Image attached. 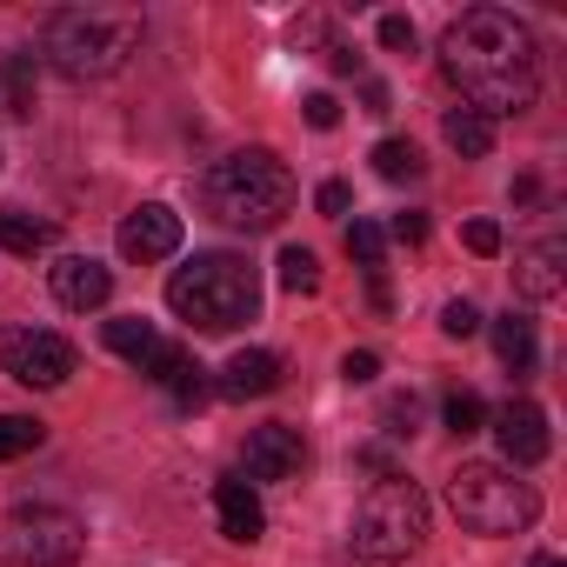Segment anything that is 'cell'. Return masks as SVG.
I'll list each match as a JSON object with an SVG mask.
<instances>
[{"instance_id": "e575fe53", "label": "cell", "mask_w": 567, "mask_h": 567, "mask_svg": "<svg viewBox=\"0 0 567 567\" xmlns=\"http://www.w3.org/2000/svg\"><path fill=\"white\" fill-rule=\"evenodd\" d=\"M328 61H334V74H361V54L348 41H328Z\"/></svg>"}, {"instance_id": "d590c367", "label": "cell", "mask_w": 567, "mask_h": 567, "mask_svg": "<svg viewBox=\"0 0 567 567\" xmlns=\"http://www.w3.org/2000/svg\"><path fill=\"white\" fill-rule=\"evenodd\" d=\"M361 101H368V114H388V87H381V81H368Z\"/></svg>"}, {"instance_id": "f546056e", "label": "cell", "mask_w": 567, "mask_h": 567, "mask_svg": "<svg viewBox=\"0 0 567 567\" xmlns=\"http://www.w3.org/2000/svg\"><path fill=\"white\" fill-rule=\"evenodd\" d=\"M381 374V354H368V348H354V354H341V381L348 388H368Z\"/></svg>"}, {"instance_id": "8d00e7d4", "label": "cell", "mask_w": 567, "mask_h": 567, "mask_svg": "<svg viewBox=\"0 0 567 567\" xmlns=\"http://www.w3.org/2000/svg\"><path fill=\"white\" fill-rule=\"evenodd\" d=\"M534 567H560V560H554V554H534Z\"/></svg>"}, {"instance_id": "e0dca14e", "label": "cell", "mask_w": 567, "mask_h": 567, "mask_svg": "<svg viewBox=\"0 0 567 567\" xmlns=\"http://www.w3.org/2000/svg\"><path fill=\"white\" fill-rule=\"evenodd\" d=\"M441 134H447V147H454L461 161H487V154H494V121H487L481 107H447Z\"/></svg>"}, {"instance_id": "f1b7e54d", "label": "cell", "mask_w": 567, "mask_h": 567, "mask_svg": "<svg viewBox=\"0 0 567 567\" xmlns=\"http://www.w3.org/2000/svg\"><path fill=\"white\" fill-rule=\"evenodd\" d=\"M381 48L388 54H414V21L408 14H381Z\"/></svg>"}, {"instance_id": "5bb4252c", "label": "cell", "mask_w": 567, "mask_h": 567, "mask_svg": "<svg viewBox=\"0 0 567 567\" xmlns=\"http://www.w3.org/2000/svg\"><path fill=\"white\" fill-rule=\"evenodd\" d=\"M514 288L527 295V301H554L560 288H567V240H534L520 260H514Z\"/></svg>"}, {"instance_id": "9a60e30c", "label": "cell", "mask_w": 567, "mask_h": 567, "mask_svg": "<svg viewBox=\"0 0 567 567\" xmlns=\"http://www.w3.org/2000/svg\"><path fill=\"white\" fill-rule=\"evenodd\" d=\"M220 401H260V394H274L280 388V354H267V348H240L227 368H220Z\"/></svg>"}, {"instance_id": "7a4b0ae2", "label": "cell", "mask_w": 567, "mask_h": 567, "mask_svg": "<svg viewBox=\"0 0 567 567\" xmlns=\"http://www.w3.org/2000/svg\"><path fill=\"white\" fill-rule=\"evenodd\" d=\"M167 308L200 334H234L260 315V274L240 254H194L167 274Z\"/></svg>"}, {"instance_id": "4316f807", "label": "cell", "mask_w": 567, "mask_h": 567, "mask_svg": "<svg viewBox=\"0 0 567 567\" xmlns=\"http://www.w3.org/2000/svg\"><path fill=\"white\" fill-rule=\"evenodd\" d=\"M414 421H421V401H414V394H394V401L381 408V427H388L394 441H408V434H414Z\"/></svg>"}, {"instance_id": "1f68e13d", "label": "cell", "mask_w": 567, "mask_h": 567, "mask_svg": "<svg viewBox=\"0 0 567 567\" xmlns=\"http://www.w3.org/2000/svg\"><path fill=\"white\" fill-rule=\"evenodd\" d=\"M461 240H467V254H481V260H487V254H501V227H494V220H467V234H461Z\"/></svg>"}, {"instance_id": "9c48e42d", "label": "cell", "mask_w": 567, "mask_h": 567, "mask_svg": "<svg viewBox=\"0 0 567 567\" xmlns=\"http://www.w3.org/2000/svg\"><path fill=\"white\" fill-rule=\"evenodd\" d=\"M308 467V441L288 421H267L247 434V481H295Z\"/></svg>"}, {"instance_id": "4dcf8cb0", "label": "cell", "mask_w": 567, "mask_h": 567, "mask_svg": "<svg viewBox=\"0 0 567 567\" xmlns=\"http://www.w3.org/2000/svg\"><path fill=\"white\" fill-rule=\"evenodd\" d=\"M301 114H308V127H321V134H328V127H341V101H334V94H308V101H301Z\"/></svg>"}, {"instance_id": "ac0fdd59", "label": "cell", "mask_w": 567, "mask_h": 567, "mask_svg": "<svg viewBox=\"0 0 567 567\" xmlns=\"http://www.w3.org/2000/svg\"><path fill=\"white\" fill-rule=\"evenodd\" d=\"M494 354H501L514 374H534V368H540V341H534V321H527V315H501V321H494Z\"/></svg>"}, {"instance_id": "5b68a950", "label": "cell", "mask_w": 567, "mask_h": 567, "mask_svg": "<svg viewBox=\"0 0 567 567\" xmlns=\"http://www.w3.org/2000/svg\"><path fill=\"white\" fill-rule=\"evenodd\" d=\"M447 507L467 534H527L540 514V494L527 481H514V467L494 461H467L447 474Z\"/></svg>"}, {"instance_id": "6da1fadb", "label": "cell", "mask_w": 567, "mask_h": 567, "mask_svg": "<svg viewBox=\"0 0 567 567\" xmlns=\"http://www.w3.org/2000/svg\"><path fill=\"white\" fill-rule=\"evenodd\" d=\"M441 74L461 87V107H481L487 121L520 114L540 94V48L507 8H467L441 34Z\"/></svg>"}, {"instance_id": "d6986e66", "label": "cell", "mask_w": 567, "mask_h": 567, "mask_svg": "<svg viewBox=\"0 0 567 567\" xmlns=\"http://www.w3.org/2000/svg\"><path fill=\"white\" fill-rule=\"evenodd\" d=\"M0 247H8V254H48L54 247V220L8 207V214H0Z\"/></svg>"}, {"instance_id": "d4e9b609", "label": "cell", "mask_w": 567, "mask_h": 567, "mask_svg": "<svg viewBox=\"0 0 567 567\" xmlns=\"http://www.w3.org/2000/svg\"><path fill=\"white\" fill-rule=\"evenodd\" d=\"M348 254H354L368 274H381V254H388V227H381V220H354V227H348Z\"/></svg>"}, {"instance_id": "44dd1931", "label": "cell", "mask_w": 567, "mask_h": 567, "mask_svg": "<svg viewBox=\"0 0 567 567\" xmlns=\"http://www.w3.org/2000/svg\"><path fill=\"white\" fill-rule=\"evenodd\" d=\"M421 167H427V161H421V147H414V141H401V134H388V141L374 147V174H381V181H421Z\"/></svg>"}, {"instance_id": "ffe728a7", "label": "cell", "mask_w": 567, "mask_h": 567, "mask_svg": "<svg viewBox=\"0 0 567 567\" xmlns=\"http://www.w3.org/2000/svg\"><path fill=\"white\" fill-rule=\"evenodd\" d=\"M107 348L121 354V361H147L154 348H161V334H154V321H141V315H121V321H107Z\"/></svg>"}, {"instance_id": "cb8c5ba5", "label": "cell", "mask_w": 567, "mask_h": 567, "mask_svg": "<svg viewBox=\"0 0 567 567\" xmlns=\"http://www.w3.org/2000/svg\"><path fill=\"white\" fill-rule=\"evenodd\" d=\"M441 421H447V434H481L487 427V408H481V394H467V388H454L447 401H441Z\"/></svg>"}, {"instance_id": "7c38bea8", "label": "cell", "mask_w": 567, "mask_h": 567, "mask_svg": "<svg viewBox=\"0 0 567 567\" xmlns=\"http://www.w3.org/2000/svg\"><path fill=\"white\" fill-rule=\"evenodd\" d=\"M48 280H54V301L74 308V315L107 308V295H114V274H107L101 260H87V254H61V260L48 267Z\"/></svg>"}, {"instance_id": "52a82bcc", "label": "cell", "mask_w": 567, "mask_h": 567, "mask_svg": "<svg viewBox=\"0 0 567 567\" xmlns=\"http://www.w3.org/2000/svg\"><path fill=\"white\" fill-rule=\"evenodd\" d=\"M81 540L87 534L68 507H14L8 527H0V547H8L14 567H74Z\"/></svg>"}, {"instance_id": "ba28073f", "label": "cell", "mask_w": 567, "mask_h": 567, "mask_svg": "<svg viewBox=\"0 0 567 567\" xmlns=\"http://www.w3.org/2000/svg\"><path fill=\"white\" fill-rule=\"evenodd\" d=\"M0 374H14L21 388H68L74 374V348L48 328H14V334H0Z\"/></svg>"}, {"instance_id": "836d02e7", "label": "cell", "mask_w": 567, "mask_h": 567, "mask_svg": "<svg viewBox=\"0 0 567 567\" xmlns=\"http://www.w3.org/2000/svg\"><path fill=\"white\" fill-rule=\"evenodd\" d=\"M315 207H321V214H348V207H354V194H348V181H321V194H315Z\"/></svg>"}, {"instance_id": "4fadbf2b", "label": "cell", "mask_w": 567, "mask_h": 567, "mask_svg": "<svg viewBox=\"0 0 567 567\" xmlns=\"http://www.w3.org/2000/svg\"><path fill=\"white\" fill-rule=\"evenodd\" d=\"M214 514H220V534H227V540H240V547H254V540L267 534L260 494H254V481H240V474L214 481Z\"/></svg>"}, {"instance_id": "484cf974", "label": "cell", "mask_w": 567, "mask_h": 567, "mask_svg": "<svg viewBox=\"0 0 567 567\" xmlns=\"http://www.w3.org/2000/svg\"><path fill=\"white\" fill-rule=\"evenodd\" d=\"M441 334H447V341H474V334H481V308H474V301H447V308H441Z\"/></svg>"}, {"instance_id": "277c9868", "label": "cell", "mask_w": 567, "mask_h": 567, "mask_svg": "<svg viewBox=\"0 0 567 567\" xmlns=\"http://www.w3.org/2000/svg\"><path fill=\"white\" fill-rule=\"evenodd\" d=\"M421 540H427V494L408 474H381L354 514V560L361 567H401L408 554H421Z\"/></svg>"}, {"instance_id": "d6a6232c", "label": "cell", "mask_w": 567, "mask_h": 567, "mask_svg": "<svg viewBox=\"0 0 567 567\" xmlns=\"http://www.w3.org/2000/svg\"><path fill=\"white\" fill-rule=\"evenodd\" d=\"M388 234H394L401 247H421V240H427V214H394V220H388Z\"/></svg>"}, {"instance_id": "3957f363", "label": "cell", "mask_w": 567, "mask_h": 567, "mask_svg": "<svg viewBox=\"0 0 567 567\" xmlns=\"http://www.w3.org/2000/svg\"><path fill=\"white\" fill-rule=\"evenodd\" d=\"M295 207V174L274 147H240L207 174V214L227 227H274Z\"/></svg>"}, {"instance_id": "8992f818", "label": "cell", "mask_w": 567, "mask_h": 567, "mask_svg": "<svg viewBox=\"0 0 567 567\" xmlns=\"http://www.w3.org/2000/svg\"><path fill=\"white\" fill-rule=\"evenodd\" d=\"M134 48H141V21H121V14L74 8V14H54L48 21V61L68 81H107V74L127 68Z\"/></svg>"}, {"instance_id": "7402d4cb", "label": "cell", "mask_w": 567, "mask_h": 567, "mask_svg": "<svg viewBox=\"0 0 567 567\" xmlns=\"http://www.w3.org/2000/svg\"><path fill=\"white\" fill-rule=\"evenodd\" d=\"M280 288L288 295H315L321 288V260H315V247H280Z\"/></svg>"}, {"instance_id": "8fae6325", "label": "cell", "mask_w": 567, "mask_h": 567, "mask_svg": "<svg viewBox=\"0 0 567 567\" xmlns=\"http://www.w3.org/2000/svg\"><path fill=\"white\" fill-rule=\"evenodd\" d=\"M494 441H501L507 467H534V461H547V447H554L547 414H540L534 401H507V408L494 414Z\"/></svg>"}, {"instance_id": "603a6c76", "label": "cell", "mask_w": 567, "mask_h": 567, "mask_svg": "<svg viewBox=\"0 0 567 567\" xmlns=\"http://www.w3.org/2000/svg\"><path fill=\"white\" fill-rule=\"evenodd\" d=\"M48 441V427L34 421V414H0V461H21V454H34Z\"/></svg>"}, {"instance_id": "2e32d148", "label": "cell", "mask_w": 567, "mask_h": 567, "mask_svg": "<svg viewBox=\"0 0 567 567\" xmlns=\"http://www.w3.org/2000/svg\"><path fill=\"white\" fill-rule=\"evenodd\" d=\"M34 81H41V54H28V48L0 54V121L34 114Z\"/></svg>"}, {"instance_id": "83f0119b", "label": "cell", "mask_w": 567, "mask_h": 567, "mask_svg": "<svg viewBox=\"0 0 567 567\" xmlns=\"http://www.w3.org/2000/svg\"><path fill=\"white\" fill-rule=\"evenodd\" d=\"M167 388H174V401H181V408H200V401H207V368H200V361H187Z\"/></svg>"}, {"instance_id": "30bf717a", "label": "cell", "mask_w": 567, "mask_h": 567, "mask_svg": "<svg viewBox=\"0 0 567 567\" xmlns=\"http://www.w3.org/2000/svg\"><path fill=\"white\" fill-rule=\"evenodd\" d=\"M121 254L127 260H167V254H181V214L174 207H161V200H147V207H134L127 220H121Z\"/></svg>"}]
</instances>
